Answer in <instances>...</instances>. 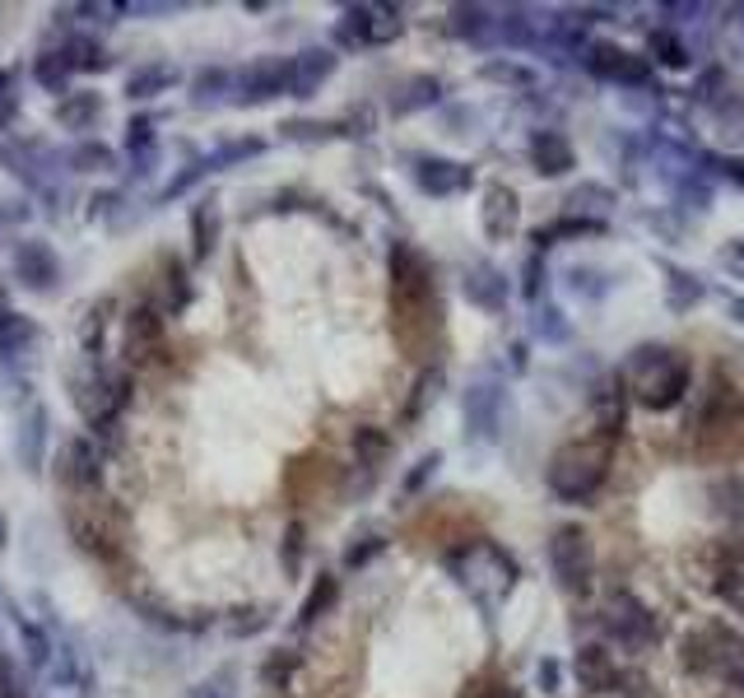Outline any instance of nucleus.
I'll return each instance as SVG.
<instances>
[{
    "instance_id": "1",
    "label": "nucleus",
    "mask_w": 744,
    "mask_h": 698,
    "mask_svg": "<svg viewBox=\"0 0 744 698\" xmlns=\"http://www.w3.org/2000/svg\"><path fill=\"white\" fill-rule=\"evenodd\" d=\"M391 303H396V335L405 350H423V341L438 331V299L428 265L415 247L396 242L391 252Z\"/></svg>"
},
{
    "instance_id": "2",
    "label": "nucleus",
    "mask_w": 744,
    "mask_h": 698,
    "mask_svg": "<svg viewBox=\"0 0 744 698\" xmlns=\"http://www.w3.org/2000/svg\"><path fill=\"white\" fill-rule=\"evenodd\" d=\"M605 452H596V447H558L554 461H549V489L558 493L563 503H591L600 485H605Z\"/></svg>"
},
{
    "instance_id": "3",
    "label": "nucleus",
    "mask_w": 744,
    "mask_h": 698,
    "mask_svg": "<svg viewBox=\"0 0 744 698\" xmlns=\"http://www.w3.org/2000/svg\"><path fill=\"white\" fill-rule=\"evenodd\" d=\"M549 569L558 577L563 592H591V573H596V554H591V535L581 527H558L549 540Z\"/></svg>"
},
{
    "instance_id": "4",
    "label": "nucleus",
    "mask_w": 744,
    "mask_h": 698,
    "mask_svg": "<svg viewBox=\"0 0 744 698\" xmlns=\"http://www.w3.org/2000/svg\"><path fill=\"white\" fill-rule=\"evenodd\" d=\"M689 382H693L689 364H684V358H674V354L666 350V354L657 358V368L642 373V382H638V400L647 405V410H674V405L684 400Z\"/></svg>"
},
{
    "instance_id": "5",
    "label": "nucleus",
    "mask_w": 744,
    "mask_h": 698,
    "mask_svg": "<svg viewBox=\"0 0 744 698\" xmlns=\"http://www.w3.org/2000/svg\"><path fill=\"white\" fill-rule=\"evenodd\" d=\"M581 61H586V71L600 75V80H624V84H647L651 80V65L642 56H628L624 48H615V42H591Z\"/></svg>"
},
{
    "instance_id": "6",
    "label": "nucleus",
    "mask_w": 744,
    "mask_h": 698,
    "mask_svg": "<svg viewBox=\"0 0 744 698\" xmlns=\"http://www.w3.org/2000/svg\"><path fill=\"white\" fill-rule=\"evenodd\" d=\"M610 628L628 643V647H647L651 638L661 634V624H657V615L647 611L642 601H633V596H615V605H610Z\"/></svg>"
},
{
    "instance_id": "7",
    "label": "nucleus",
    "mask_w": 744,
    "mask_h": 698,
    "mask_svg": "<svg viewBox=\"0 0 744 698\" xmlns=\"http://www.w3.org/2000/svg\"><path fill=\"white\" fill-rule=\"evenodd\" d=\"M573 675L581 680V689H591V694H610V689L619 685V666H615V657H610V652H605L600 643L577 647Z\"/></svg>"
},
{
    "instance_id": "8",
    "label": "nucleus",
    "mask_w": 744,
    "mask_h": 698,
    "mask_svg": "<svg viewBox=\"0 0 744 698\" xmlns=\"http://www.w3.org/2000/svg\"><path fill=\"white\" fill-rule=\"evenodd\" d=\"M284 88H293V61H256L252 71H242V80H238V94L247 103L275 98Z\"/></svg>"
},
{
    "instance_id": "9",
    "label": "nucleus",
    "mask_w": 744,
    "mask_h": 698,
    "mask_svg": "<svg viewBox=\"0 0 744 698\" xmlns=\"http://www.w3.org/2000/svg\"><path fill=\"white\" fill-rule=\"evenodd\" d=\"M531 159H535V173H545V177H563L573 164H577V154L573 145L563 140L558 131H539L535 140H531Z\"/></svg>"
},
{
    "instance_id": "10",
    "label": "nucleus",
    "mask_w": 744,
    "mask_h": 698,
    "mask_svg": "<svg viewBox=\"0 0 744 698\" xmlns=\"http://www.w3.org/2000/svg\"><path fill=\"white\" fill-rule=\"evenodd\" d=\"M465 299L475 308H484V312H503L507 308V280L493 265H475L465 275Z\"/></svg>"
},
{
    "instance_id": "11",
    "label": "nucleus",
    "mask_w": 744,
    "mask_h": 698,
    "mask_svg": "<svg viewBox=\"0 0 744 698\" xmlns=\"http://www.w3.org/2000/svg\"><path fill=\"white\" fill-rule=\"evenodd\" d=\"M465 424L475 429V438H493V429H499V387H493V382L470 387V396H465Z\"/></svg>"
},
{
    "instance_id": "12",
    "label": "nucleus",
    "mask_w": 744,
    "mask_h": 698,
    "mask_svg": "<svg viewBox=\"0 0 744 698\" xmlns=\"http://www.w3.org/2000/svg\"><path fill=\"white\" fill-rule=\"evenodd\" d=\"M415 177H419V187L433 196H452V191L470 187V173L461 164H447V159H419Z\"/></svg>"
},
{
    "instance_id": "13",
    "label": "nucleus",
    "mask_w": 744,
    "mask_h": 698,
    "mask_svg": "<svg viewBox=\"0 0 744 698\" xmlns=\"http://www.w3.org/2000/svg\"><path fill=\"white\" fill-rule=\"evenodd\" d=\"M14 275L24 280V284H52V275H56V261H52V252L42 242H24L14 252Z\"/></svg>"
},
{
    "instance_id": "14",
    "label": "nucleus",
    "mask_w": 744,
    "mask_h": 698,
    "mask_svg": "<svg viewBox=\"0 0 744 698\" xmlns=\"http://www.w3.org/2000/svg\"><path fill=\"white\" fill-rule=\"evenodd\" d=\"M484 229H489V238H507L516 229V196L507 187H489V196H484Z\"/></svg>"
},
{
    "instance_id": "15",
    "label": "nucleus",
    "mask_w": 744,
    "mask_h": 698,
    "mask_svg": "<svg viewBox=\"0 0 744 698\" xmlns=\"http://www.w3.org/2000/svg\"><path fill=\"white\" fill-rule=\"evenodd\" d=\"M716 670L744 685V634H735V628H716Z\"/></svg>"
},
{
    "instance_id": "16",
    "label": "nucleus",
    "mask_w": 744,
    "mask_h": 698,
    "mask_svg": "<svg viewBox=\"0 0 744 698\" xmlns=\"http://www.w3.org/2000/svg\"><path fill=\"white\" fill-rule=\"evenodd\" d=\"M335 71V56L331 52H307V56H298L293 61V94H312L326 75Z\"/></svg>"
},
{
    "instance_id": "17",
    "label": "nucleus",
    "mask_w": 744,
    "mask_h": 698,
    "mask_svg": "<svg viewBox=\"0 0 744 698\" xmlns=\"http://www.w3.org/2000/svg\"><path fill=\"white\" fill-rule=\"evenodd\" d=\"M680 661H684L689 670H698V675L716 670V628H698V634H689Z\"/></svg>"
},
{
    "instance_id": "18",
    "label": "nucleus",
    "mask_w": 744,
    "mask_h": 698,
    "mask_svg": "<svg viewBox=\"0 0 744 698\" xmlns=\"http://www.w3.org/2000/svg\"><path fill=\"white\" fill-rule=\"evenodd\" d=\"M647 48H651V56H657L661 65H674V71H680V65H689V48H684V42L674 38L670 29L651 33V42H647Z\"/></svg>"
},
{
    "instance_id": "19",
    "label": "nucleus",
    "mask_w": 744,
    "mask_h": 698,
    "mask_svg": "<svg viewBox=\"0 0 744 698\" xmlns=\"http://www.w3.org/2000/svg\"><path fill=\"white\" fill-rule=\"evenodd\" d=\"M452 29H457L461 38H484V33L493 29V19H489L484 6H457V10H452Z\"/></svg>"
},
{
    "instance_id": "20",
    "label": "nucleus",
    "mask_w": 744,
    "mask_h": 698,
    "mask_svg": "<svg viewBox=\"0 0 744 698\" xmlns=\"http://www.w3.org/2000/svg\"><path fill=\"white\" fill-rule=\"evenodd\" d=\"M577 233H600V223L596 219H563V223H554V229H539L535 242L549 247L554 238H577Z\"/></svg>"
},
{
    "instance_id": "21",
    "label": "nucleus",
    "mask_w": 744,
    "mask_h": 698,
    "mask_svg": "<svg viewBox=\"0 0 744 698\" xmlns=\"http://www.w3.org/2000/svg\"><path fill=\"white\" fill-rule=\"evenodd\" d=\"M615 200V191L610 187H600V183H586V187H577L573 196H568V206H577V210H605Z\"/></svg>"
},
{
    "instance_id": "22",
    "label": "nucleus",
    "mask_w": 744,
    "mask_h": 698,
    "mask_svg": "<svg viewBox=\"0 0 744 698\" xmlns=\"http://www.w3.org/2000/svg\"><path fill=\"white\" fill-rule=\"evenodd\" d=\"M331 601H335V577H322L317 587H312V596L303 601V624H307V619H317Z\"/></svg>"
},
{
    "instance_id": "23",
    "label": "nucleus",
    "mask_w": 744,
    "mask_h": 698,
    "mask_svg": "<svg viewBox=\"0 0 744 698\" xmlns=\"http://www.w3.org/2000/svg\"><path fill=\"white\" fill-rule=\"evenodd\" d=\"M214 223H219V215H214V206H200L196 210V219H191V233H196V242H200V252L214 242Z\"/></svg>"
},
{
    "instance_id": "24",
    "label": "nucleus",
    "mask_w": 744,
    "mask_h": 698,
    "mask_svg": "<svg viewBox=\"0 0 744 698\" xmlns=\"http://www.w3.org/2000/svg\"><path fill=\"white\" fill-rule=\"evenodd\" d=\"M535 335H545V341H563V335H568V326L558 322L554 308H539V312H535Z\"/></svg>"
},
{
    "instance_id": "25",
    "label": "nucleus",
    "mask_w": 744,
    "mask_h": 698,
    "mask_svg": "<svg viewBox=\"0 0 744 698\" xmlns=\"http://www.w3.org/2000/svg\"><path fill=\"white\" fill-rule=\"evenodd\" d=\"M438 98V80H415L410 84V98H400L396 107L405 112V107H419V103H433Z\"/></svg>"
},
{
    "instance_id": "26",
    "label": "nucleus",
    "mask_w": 744,
    "mask_h": 698,
    "mask_svg": "<svg viewBox=\"0 0 744 698\" xmlns=\"http://www.w3.org/2000/svg\"><path fill=\"white\" fill-rule=\"evenodd\" d=\"M698 299H703V284H698V280H689V275H674V308H689V303H698Z\"/></svg>"
},
{
    "instance_id": "27",
    "label": "nucleus",
    "mask_w": 744,
    "mask_h": 698,
    "mask_svg": "<svg viewBox=\"0 0 744 698\" xmlns=\"http://www.w3.org/2000/svg\"><path fill=\"white\" fill-rule=\"evenodd\" d=\"M484 75H489V80H503V84H531V80H535L531 71H522V65H503V61H493Z\"/></svg>"
},
{
    "instance_id": "28",
    "label": "nucleus",
    "mask_w": 744,
    "mask_h": 698,
    "mask_svg": "<svg viewBox=\"0 0 744 698\" xmlns=\"http://www.w3.org/2000/svg\"><path fill=\"white\" fill-rule=\"evenodd\" d=\"M465 698H516V694H512V685H503V680H480V685L465 689Z\"/></svg>"
},
{
    "instance_id": "29",
    "label": "nucleus",
    "mask_w": 744,
    "mask_h": 698,
    "mask_svg": "<svg viewBox=\"0 0 744 698\" xmlns=\"http://www.w3.org/2000/svg\"><path fill=\"white\" fill-rule=\"evenodd\" d=\"M354 447H358V452H364V457H381V452H387V438H381V434H373V429H358Z\"/></svg>"
},
{
    "instance_id": "30",
    "label": "nucleus",
    "mask_w": 744,
    "mask_h": 698,
    "mask_svg": "<svg viewBox=\"0 0 744 698\" xmlns=\"http://www.w3.org/2000/svg\"><path fill=\"white\" fill-rule=\"evenodd\" d=\"M377 550H381V540H368V545H354V550H349V559H345V564H349V569H358V564H368V559H373Z\"/></svg>"
},
{
    "instance_id": "31",
    "label": "nucleus",
    "mask_w": 744,
    "mask_h": 698,
    "mask_svg": "<svg viewBox=\"0 0 744 698\" xmlns=\"http://www.w3.org/2000/svg\"><path fill=\"white\" fill-rule=\"evenodd\" d=\"M721 261H726V265L735 270V275L744 280V242H731V247H726V252H721Z\"/></svg>"
},
{
    "instance_id": "32",
    "label": "nucleus",
    "mask_w": 744,
    "mask_h": 698,
    "mask_svg": "<svg viewBox=\"0 0 744 698\" xmlns=\"http://www.w3.org/2000/svg\"><path fill=\"white\" fill-rule=\"evenodd\" d=\"M712 164H716L721 173H726L735 187H744V159H712Z\"/></svg>"
},
{
    "instance_id": "33",
    "label": "nucleus",
    "mask_w": 744,
    "mask_h": 698,
    "mask_svg": "<svg viewBox=\"0 0 744 698\" xmlns=\"http://www.w3.org/2000/svg\"><path fill=\"white\" fill-rule=\"evenodd\" d=\"M433 466H438V457H423V461H419V470H415V476H410V480H405V489H419V485H423L428 476H433Z\"/></svg>"
},
{
    "instance_id": "34",
    "label": "nucleus",
    "mask_w": 744,
    "mask_h": 698,
    "mask_svg": "<svg viewBox=\"0 0 744 698\" xmlns=\"http://www.w3.org/2000/svg\"><path fill=\"white\" fill-rule=\"evenodd\" d=\"M539 685L554 694V685H558V661H539Z\"/></svg>"
},
{
    "instance_id": "35",
    "label": "nucleus",
    "mask_w": 744,
    "mask_h": 698,
    "mask_svg": "<svg viewBox=\"0 0 744 698\" xmlns=\"http://www.w3.org/2000/svg\"><path fill=\"white\" fill-rule=\"evenodd\" d=\"M535 289H539V257H531V265H526V294L535 299Z\"/></svg>"
},
{
    "instance_id": "36",
    "label": "nucleus",
    "mask_w": 744,
    "mask_h": 698,
    "mask_svg": "<svg viewBox=\"0 0 744 698\" xmlns=\"http://www.w3.org/2000/svg\"><path fill=\"white\" fill-rule=\"evenodd\" d=\"M731 312H735V322L744 326V303H740V299H731Z\"/></svg>"
},
{
    "instance_id": "37",
    "label": "nucleus",
    "mask_w": 744,
    "mask_h": 698,
    "mask_svg": "<svg viewBox=\"0 0 744 698\" xmlns=\"http://www.w3.org/2000/svg\"><path fill=\"white\" fill-rule=\"evenodd\" d=\"M0 88H6V75H0Z\"/></svg>"
}]
</instances>
